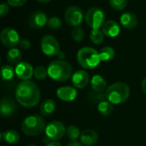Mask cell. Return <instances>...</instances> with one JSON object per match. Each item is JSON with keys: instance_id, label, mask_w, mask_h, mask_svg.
Wrapping results in <instances>:
<instances>
[{"instance_id": "1", "label": "cell", "mask_w": 146, "mask_h": 146, "mask_svg": "<svg viewBox=\"0 0 146 146\" xmlns=\"http://www.w3.org/2000/svg\"><path fill=\"white\" fill-rule=\"evenodd\" d=\"M41 94L36 83L32 80H23L15 89V98L24 108H33L38 104Z\"/></svg>"}, {"instance_id": "2", "label": "cell", "mask_w": 146, "mask_h": 146, "mask_svg": "<svg viewBox=\"0 0 146 146\" xmlns=\"http://www.w3.org/2000/svg\"><path fill=\"white\" fill-rule=\"evenodd\" d=\"M48 76L57 82H64L73 76V68L71 65L63 60L52 61L48 68Z\"/></svg>"}, {"instance_id": "3", "label": "cell", "mask_w": 146, "mask_h": 146, "mask_svg": "<svg viewBox=\"0 0 146 146\" xmlns=\"http://www.w3.org/2000/svg\"><path fill=\"white\" fill-rule=\"evenodd\" d=\"M130 92V87L127 84L124 82H116L107 88V99L112 104H121L128 99Z\"/></svg>"}, {"instance_id": "4", "label": "cell", "mask_w": 146, "mask_h": 146, "mask_svg": "<svg viewBox=\"0 0 146 146\" xmlns=\"http://www.w3.org/2000/svg\"><path fill=\"white\" fill-rule=\"evenodd\" d=\"M45 121L41 115H30L26 117L21 125L22 133L27 136H38L45 130Z\"/></svg>"}, {"instance_id": "5", "label": "cell", "mask_w": 146, "mask_h": 146, "mask_svg": "<svg viewBox=\"0 0 146 146\" xmlns=\"http://www.w3.org/2000/svg\"><path fill=\"white\" fill-rule=\"evenodd\" d=\"M79 64L86 69H92L98 67L101 62L99 52L92 47H83L77 53Z\"/></svg>"}, {"instance_id": "6", "label": "cell", "mask_w": 146, "mask_h": 146, "mask_svg": "<svg viewBox=\"0 0 146 146\" xmlns=\"http://www.w3.org/2000/svg\"><path fill=\"white\" fill-rule=\"evenodd\" d=\"M86 24L92 29H100L105 23V14L98 7H92L87 10L85 15Z\"/></svg>"}, {"instance_id": "7", "label": "cell", "mask_w": 146, "mask_h": 146, "mask_svg": "<svg viewBox=\"0 0 146 146\" xmlns=\"http://www.w3.org/2000/svg\"><path fill=\"white\" fill-rule=\"evenodd\" d=\"M40 47L42 52L48 56H57L58 53L61 51L58 40L54 36L50 34L43 36L40 41Z\"/></svg>"}, {"instance_id": "8", "label": "cell", "mask_w": 146, "mask_h": 146, "mask_svg": "<svg viewBox=\"0 0 146 146\" xmlns=\"http://www.w3.org/2000/svg\"><path fill=\"white\" fill-rule=\"evenodd\" d=\"M66 127L62 121H53L48 123L45 127V136L51 141H58L66 134Z\"/></svg>"}, {"instance_id": "9", "label": "cell", "mask_w": 146, "mask_h": 146, "mask_svg": "<svg viewBox=\"0 0 146 146\" xmlns=\"http://www.w3.org/2000/svg\"><path fill=\"white\" fill-rule=\"evenodd\" d=\"M64 19L69 26L73 27H80V25L82 23L84 20L83 10L79 6H75V5L69 6L65 10Z\"/></svg>"}, {"instance_id": "10", "label": "cell", "mask_w": 146, "mask_h": 146, "mask_svg": "<svg viewBox=\"0 0 146 146\" xmlns=\"http://www.w3.org/2000/svg\"><path fill=\"white\" fill-rule=\"evenodd\" d=\"M0 39L5 47L10 49L17 46L21 40L17 31L11 27H5L2 30L0 33Z\"/></svg>"}, {"instance_id": "11", "label": "cell", "mask_w": 146, "mask_h": 146, "mask_svg": "<svg viewBox=\"0 0 146 146\" xmlns=\"http://www.w3.org/2000/svg\"><path fill=\"white\" fill-rule=\"evenodd\" d=\"M49 18L44 11L38 10L33 12L28 18V25L34 29H40L44 27L48 23Z\"/></svg>"}, {"instance_id": "12", "label": "cell", "mask_w": 146, "mask_h": 146, "mask_svg": "<svg viewBox=\"0 0 146 146\" xmlns=\"http://www.w3.org/2000/svg\"><path fill=\"white\" fill-rule=\"evenodd\" d=\"M15 75L22 80H29L33 75L34 69L29 62H21L15 67Z\"/></svg>"}, {"instance_id": "13", "label": "cell", "mask_w": 146, "mask_h": 146, "mask_svg": "<svg viewBox=\"0 0 146 146\" xmlns=\"http://www.w3.org/2000/svg\"><path fill=\"white\" fill-rule=\"evenodd\" d=\"M17 110V104L10 98H4L0 104V112L2 116L9 117L13 115Z\"/></svg>"}, {"instance_id": "14", "label": "cell", "mask_w": 146, "mask_h": 146, "mask_svg": "<svg viewBox=\"0 0 146 146\" xmlns=\"http://www.w3.org/2000/svg\"><path fill=\"white\" fill-rule=\"evenodd\" d=\"M90 81L89 74L84 70H78L72 76V83L74 87L78 89L85 88Z\"/></svg>"}, {"instance_id": "15", "label": "cell", "mask_w": 146, "mask_h": 146, "mask_svg": "<svg viewBox=\"0 0 146 146\" xmlns=\"http://www.w3.org/2000/svg\"><path fill=\"white\" fill-rule=\"evenodd\" d=\"M56 96L64 102H72L77 97V91L72 86H62L57 89Z\"/></svg>"}, {"instance_id": "16", "label": "cell", "mask_w": 146, "mask_h": 146, "mask_svg": "<svg viewBox=\"0 0 146 146\" xmlns=\"http://www.w3.org/2000/svg\"><path fill=\"white\" fill-rule=\"evenodd\" d=\"M98 134L92 129L84 130L80 137V143L85 146H93L98 142Z\"/></svg>"}, {"instance_id": "17", "label": "cell", "mask_w": 146, "mask_h": 146, "mask_svg": "<svg viewBox=\"0 0 146 146\" xmlns=\"http://www.w3.org/2000/svg\"><path fill=\"white\" fill-rule=\"evenodd\" d=\"M102 31L106 37L115 38L120 34L121 27H120V25L116 21L113 20H110V21H105L104 25L102 27Z\"/></svg>"}, {"instance_id": "18", "label": "cell", "mask_w": 146, "mask_h": 146, "mask_svg": "<svg viewBox=\"0 0 146 146\" xmlns=\"http://www.w3.org/2000/svg\"><path fill=\"white\" fill-rule=\"evenodd\" d=\"M121 26L128 30L133 29L138 26V18L132 12H125L120 17Z\"/></svg>"}, {"instance_id": "19", "label": "cell", "mask_w": 146, "mask_h": 146, "mask_svg": "<svg viewBox=\"0 0 146 146\" xmlns=\"http://www.w3.org/2000/svg\"><path fill=\"white\" fill-rule=\"evenodd\" d=\"M91 86L92 90L95 92H104L105 90H107V82L105 79L99 74H96L92 78Z\"/></svg>"}, {"instance_id": "20", "label": "cell", "mask_w": 146, "mask_h": 146, "mask_svg": "<svg viewBox=\"0 0 146 146\" xmlns=\"http://www.w3.org/2000/svg\"><path fill=\"white\" fill-rule=\"evenodd\" d=\"M22 58L21 52L18 48H11L6 54V60L9 64L17 65Z\"/></svg>"}, {"instance_id": "21", "label": "cell", "mask_w": 146, "mask_h": 146, "mask_svg": "<svg viewBox=\"0 0 146 146\" xmlns=\"http://www.w3.org/2000/svg\"><path fill=\"white\" fill-rule=\"evenodd\" d=\"M55 110H56V102L53 99L44 100L39 107L40 113L43 116H49L52 115Z\"/></svg>"}, {"instance_id": "22", "label": "cell", "mask_w": 146, "mask_h": 146, "mask_svg": "<svg viewBox=\"0 0 146 146\" xmlns=\"http://www.w3.org/2000/svg\"><path fill=\"white\" fill-rule=\"evenodd\" d=\"M2 137L4 141L9 145H15L20 140V134L15 130H7L2 133Z\"/></svg>"}, {"instance_id": "23", "label": "cell", "mask_w": 146, "mask_h": 146, "mask_svg": "<svg viewBox=\"0 0 146 146\" xmlns=\"http://www.w3.org/2000/svg\"><path fill=\"white\" fill-rule=\"evenodd\" d=\"M115 50L110 46L103 47L99 51L101 62H109L115 57Z\"/></svg>"}, {"instance_id": "24", "label": "cell", "mask_w": 146, "mask_h": 146, "mask_svg": "<svg viewBox=\"0 0 146 146\" xmlns=\"http://www.w3.org/2000/svg\"><path fill=\"white\" fill-rule=\"evenodd\" d=\"M15 74V69L11 65H4L1 68V78L3 80H11Z\"/></svg>"}, {"instance_id": "25", "label": "cell", "mask_w": 146, "mask_h": 146, "mask_svg": "<svg viewBox=\"0 0 146 146\" xmlns=\"http://www.w3.org/2000/svg\"><path fill=\"white\" fill-rule=\"evenodd\" d=\"M98 110L99 114H101L102 115L108 116V115H111L113 112V105L110 102H109L108 100H105V101H103L98 104Z\"/></svg>"}, {"instance_id": "26", "label": "cell", "mask_w": 146, "mask_h": 146, "mask_svg": "<svg viewBox=\"0 0 146 146\" xmlns=\"http://www.w3.org/2000/svg\"><path fill=\"white\" fill-rule=\"evenodd\" d=\"M104 34L100 29H92L90 33V39L95 44H100L104 39Z\"/></svg>"}, {"instance_id": "27", "label": "cell", "mask_w": 146, "mask_h": 146, "mask_svg": "<svg viewBox=\"0 0 146 146\" xmlns=\"http://www.w3.org/2000/svg\"><path fill=\"white\" fill-rule=\"evenodd\" d=\"M66 134L68 139H70L71 141H77V139L80 137L81 133L78 127H76L75 125H70L67 128Z\"/></svg>"}, {"instance_id": "28", "label": "cell", "mask_w": 146, "mask_h": 146, "mask_svg": "<svg viewBox=\"0 0 146 146\" xmlns=\"http://www.w3.org/2000/svg\"><path fill=\"white\" fill-rule=\"evenodd\" d=\"M89 99L92 103H98V104L103 102V101L108 100L107 96H106V92L104 93V92H95V91H92L89 94Z\"/></svg>"}, {"instance_id": "29", "label": "cell", "mask_w": 146, "mask_h": 146, "mask_svg": "<svg viewBox=\"0 0 146 146\" xmlns=\"http://www.w3.org/2000/svg\"><path fill=\"white\" fill-rule=\"evenodd\" d=\"M110 5L112 9L117 11L124 10L128 3V0H109Z\"/></svg>"}, {"instance_id": "30", "label": "cell", "mask_w": 146, "mask_h": 146, "mask_svg": "<svg viewBox=\"0 0 146 146\" xmlns=\"http://www.w3.org/2000/svg\"><path fill=\"white\" fill-rule=\"evenodd\" d=\"M71 37L72 38L76 41V42H80L84 39L85 38V32L84 30L80 27H73L72 31H71Z\"/></svg>"}, {"instance_id": "31", "label": "cell", "mask_w": 146, "mask_h": 146, "mask_svg": "<svg viewBox=\"0 0 146 146\" xmlns=\"http://www.w3.org/2000/svg\"><path fill=\"white\" fill-rule=\"evenodd\" d=\"M47 26L53 30H58L62 27V20L58 17V16H51L49 18L48 20V23Z\"/></svg>"}, {"instance_id": "32", "label": "cell", "mask_w": 146, "mask_h": 146, "mask_svg": "<svg viewBox=\"0 0 146 146\" xmlns=\"http://www.w3.org/2000/svg\"><path fill=\"white\" fill-rule=\"evenodd\" d=\"M33 75L37 80H44L48 76V70L43 66H38L34 68Z\"/></svg>"}, {"instance_id": "33", "label": "cell", "mask_w": 146, "mask_h": 146, "mask_svg": "<svg viewBox=\"0 0 146 146\" xmlns=\"http://www.w3.org/2000/svg\"><path fill=\"white\" fill-rule=\"evenodd\" d=\"M18 46L20 47L21 50H27L28 49H30L31 47V42L27 39V38H21L19 42V44Z\"/></svg>"}, {"instance_id": "34", "label": "cell", "mask_w": 146, "mask_h": 146, "mask_svg": "<svg viewBox=\"0 0 146 146\" xmlns=\"http://www.w3.org/2000/svg\"><path fill=\"white\" fill-rule=\"evenodd\" d=\"M9 6H12V7H21L23 6L26 3H27V0H7L6 2Z\"/></svg>"}, {"instance_id": "35", "label": "cell", "mask_w": 146, "mask_h": 146, "mask_svg": "<svg viewBox=\"0 0 146 146\" xmlns=\"http://www.w3.org/2000/svg\"><path fill=\"white\" fill-rule=\"evenodd\" d=\"M9 9V5L7 3H3L0 5V16L4 17L5 15H8Z\"/></svg>"}, {"instance_id": "36", "label": "cell", "mask_w": 146, "mask_h": 146, "mask_svg": "<svg viewBox=\"0 0 146 146\" xmlns=\"http://www.w3.org/2000/svg\"><path fill=\"white\" fill-rule=\"evenodd\" d=\"M83 145L80 143V142H78V141H71L69 144H68L67 146H82Z\"/></svg>"}, {"instance_id": "37", "label": "cell", "mask_w": 146, "mask_h": 146, "mask_svg": "<svg viewBox=\"0 0 146 146\" xmlns=\"http://www.w3.org/2000/svg\"><path fill=\"white\" fill-rule=\"evenodd\" d=\"M45 146H62L61 143H59L58 141H51L50 143L45 145Z\"/></svg>"}, {"instance_id": "38", "label": "cell", "mask_w": 146, "mask_h": 146, "mask_svg": "<svg viewBox=\"0 0 146 146\" xmlns=\"http://www.w3.org/2000/svg\"><path fill=\"white\" fill-rule=\"evenodd\" d=\"M141 88H142V91L146 95V77L142 81V84H141Z\"/></svg>"}, {"instance_id": "39", "label": "cell", "mask_w": 146, "mask_h": 146, "mask_svg": "<svg viewBox=\"0 0 146 146\" xmlns=\"http://www.w3.org/2000/svg\"><path fill=\"white\" fill-rule=\"evenodd\" d=\"M57 56L60 58V60H63V58L65 57V55H64V53H63V51H60L59 53H58V55H57Z\"/></svg>"}, {"instance_id": "40", "label": "cell", "mask_w": 146, "mask_h": 146, "mask_svg": "<svg viewBox=\"0 0 146 146\" xmlns=\"http://www.w3.org/2000/svg\"><path fill=\"white\" fill-rule=\"evenodd\" d=\"M36 1H38L39 3H49V2H50L52 0H36Z\"/></svg>"}, {"instance_id": "41", "label": "cell", "mask_w": 146, "mask_h": 146, "mask_svg": "<svg viewBox=\"0 0 146 146\" xmlns=\"http://www.w3.org/2000/svg\"><path fill=\"white\" fill-rule=\"evenodd\" d=\"M28 146H37V145H30Z\"/></svg>"}]
</instances>
